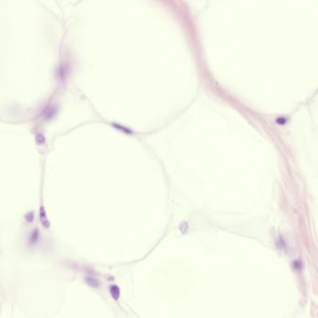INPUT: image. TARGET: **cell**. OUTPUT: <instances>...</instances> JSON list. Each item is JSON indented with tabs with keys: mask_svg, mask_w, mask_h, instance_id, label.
Masks as SVG:
<instances>
[{
	"mask_svg": "<svg viewBox=\"0 0 318 318\" xmlns=\"http://www.w3.org/2000/svg\"><path fill=\"white\" fill-rule=\"evenodd\" d=\"M110 291H111V294H112V296H113L115 299H118V298H119V295H120V290H119L118 286H112L110 287Z\"/></svg>",
	"mask_w": 318,
	"mask_h": 318,
	"instance_id": "cell-1",
	"label": "cell"
}]
</instances>
